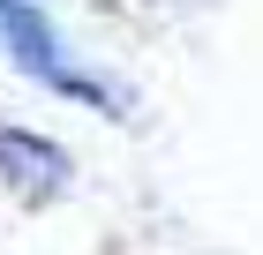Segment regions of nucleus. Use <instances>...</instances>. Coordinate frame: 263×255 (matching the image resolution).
<instances>
[{"label": "nucleus", "instance_id": "f03ea898", "mask_svg": "<svg viewBox=\"0 0 263 255\" xmlns=\"http://www.w3.org/2000/svg\"><path fill=\"white\" fill-rule=\"evenodd\" d=\"M0 180H8V195L15 203H53L68 188V150L53 135H30V128H15V120H0Z\"/></svg>", "mask_w": 263, "mask_h": 255}, {"label": "nucleus", "instance_id": "7ed1b4c3", "mask_svg": "<svg viewBox=\"0 0 263 255\" xmlns=\"http://www.w3.org/2000/svg\"><path fill=\"white\" fill-rule=\"evenodd\" d=\"M143 8H196V0H143Z\"/></svg>", "mask_w": 263, "mask_h": 255}, {"label": "nucleus", "instance_id": "f257e3e1", "mask_svg": "<svg viewBox=\"0 0 263 255\" xmlns=\"http://www.w3.org/2000/svg\"><path fill=\"white\" fill-rule=\"evenodd\" d=\"M0 45H8V60H15V68H30L38 83H53L61 98L121 113V98L105 90V75H90V68H76V60L61 53V38H53V23L38 15V0H0Z\"/></svg>", "mask_w": 263, "mask_h": 255}]
</instances>
